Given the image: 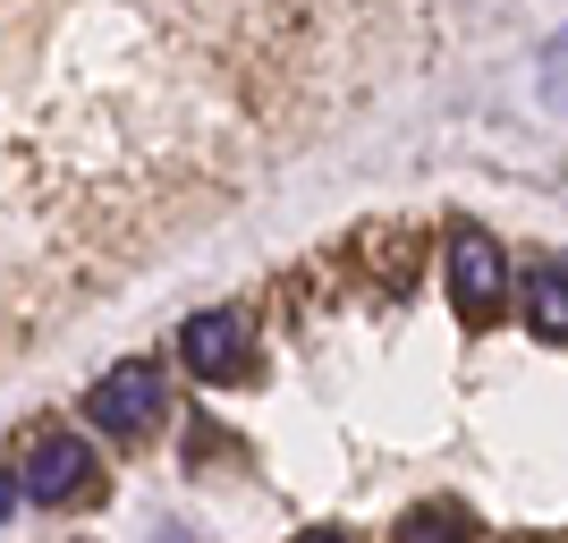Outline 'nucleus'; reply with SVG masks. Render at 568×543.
<instances>
[{"instance_id":"20e7f679","label":"nucleus","mask_w":568,"mask_h":543,"mask_svg":"<svg viewBox=\"0 0 568 543\" xmlns=\"http://www.w3.org/2000/svg\"><path fill=\"white\" fill-rule=\"evenodd\" d=\"M94 442L85 433H43L34 442V459H26V475H18V501H43V510H69V501H85L94 493Z\"/></svg>"},{"instance_id":"0eeeda50","label":"nucleus","mask_w":568,"mask_h":543,"mask_svg":"<svg viewBox=\"0 0 568 543\" xmlns=\"http://www.w3.org/2000/svg\"><path fill=\"white\" fill-rule=\"evenodd\" d=\"M9 510H18V475H0V519H9Z\"/></svg>"},{"instance_id":"7ed1b4c3","label":"nucleus","mask_w":568,"mask_h":543,"mask_svg":"<svg viewBox=\"0 0 568 543\" xmlns=\"http://www.w3.org/2000/svg\"><path fill=\"white\" fill-rule=\"evenodd\" d=\"M179 356H187L195 382H237L246 365H255V323L237 306H204L179 323Z\"/></svg>"},{"instance_id":"6e6552de","label":"nucleus","mask_w":568,"mask_h":543,"mask_svg":"<svg viewBox=\"0 0 568 543\" xmlns=\"http://www.w3.org/2000/svg\"><path fill=\"white\" fill-rule=\"evenodd\" d=\"M297 543H348V535H332V526H314V535H297Z\"/></svg>"},{"instance_id":"f03ea898","label":"nucleus","mask_w":568,"mask_h":543,"mask_svg":"<svg viewBox=\"0 0 568 543\" xmlns=\"http://www.w3.org/2000/svg\"><path fill=\"white\" fill-rule=\"evenodd\" d=\"M170 408L162 391V365H144V356H128V365H111V374L85 391V416H94L111 442H136V433H153V416Z\"/></svg>"},{"instance_id":"423d86ee","label":"nucleus","mask_w":568,"mask_h":543,"mask_svg":"<svg viewBox=\"0 0 568 543\" xmlns=\"http://www.w3.org/2000/svg\"><path fill=\"white\" fill-rule=\"evenodd\" d=\"M399 543H467V519H458V510H407Z\"/></svg>"},{"instance_id":"f257e3e1","label":"nucleus","mask_w":568,"mask_h":543,"mask_svg":"<svg viewBox=\"0 0 568 543\" xmlns=\"http://www.w3.org/2000/svg\"><path fill=\"white\" fill-rule=\"evenodd\" d=\"M442 281H450L458 323H493L500 298H509V255H500V238H493V230H475V221H458V230H450V263H442Z\"/></svg>"},{"instance_id":"39448f33","label":"nucleus","mask_w":568,"mask_h":543,"mask_svg":"<svg viewBox=\"0 0 568 543\" xmlns=\"http://www.w3.org/2000/svg\"><path fill=\"white\" fill-rule=\"evenodd\" d=\"M526 331L535 340H568V263H535L526 272Z\"/></svg>"}]
</instances>
